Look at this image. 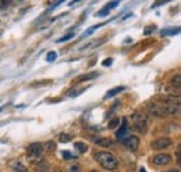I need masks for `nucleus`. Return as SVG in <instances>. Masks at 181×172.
Masks as SVG:
<instances>
[{"label":"nucleus","instance_id":"aec40b11","mask_svg":"<svg viewBox=\"0 0 181 172\" xmlns=\"http://www.w3.org/2000/svg\"><path fill=\"white\" fill-rule=\"evenodd\" d=\"M68 172H81V165L79 164H73L68 167Z\"/></svg>","mask_w":181,"mask_h":172},{"label":"nucleus","instance_id":"1a4fd4ad","mask_svg":"<svg viewBox=\"0 0 181 172\" xmlns=\"http://www.w3.org/2000/svg\"><path fill=\"white\" fill-rule=\"evenodd\" d=\"M93 142L98 144V146H100V147H110V146H113V140H112V139H109V138H98V139H95Z\"/></svg>","mask_w":181,"mask_h":172},{"label":"nucleus","instance_id":"f03ea898","mask_svg":"<svg viewBox=\"0 0 181 172\" xmlns=\"http://www.w3.org/2000/svg\"><path fill=\"white\" fill-rule=\"evenodd\" d=\"M131 118H132V129H134L135 132L141 133V135L146 133V130H148L146 114H145V112H141V111H135Z\"/></svg>","mask_w":181,"mask_h":172},{"label":"nucleus","instance_id":"bb28decb","mask_svg":"<svg viewBox=\"0 0 181 172\" xmlns=\"http://www.w3.org/2000/svg\"><path fill=\"white\" fill-rule=\"evenodd\" d=\"M139 172H146V171H145L144 167H141V168H139Z\"/></svg>","mask_w":181,"mask_h":172},{"label":"nucleus","instance_id":"c85d7f7f","mask_svg":"<svg viewBox=\"0 0 181 172\" xmlns=\"http://www.w3.org/2000/svg\"><path fill=\"white\" fill-rule=\"evenodd\" d=\"M52 172H61V171H59V170H53Z\"/></svg>","mask_w":181,"mask_h":172},{"label":"nucleus","instance_id":"cd10ccee","mask_svg":"<svg viewBox=\"0 0 181 172\" xmlns=\"http://www.w3.org/2000/svg\"><path fill=\"white\" fill-rule=\"evenodd\" d=\"M169 172H180L179 170H171V171H169Z\"/></svg>","mask_w":181,"mask_h":172},{"label":"nucleus","instance_id":"6ab92c4d","mask_svg":"<svg viewBox=\"0 0 181 172\" xmlns=\"http://www.w3.org/2000/svg\"><path fill=\"white\" fill-rule=\"evenodd\" d=\"M56 57H57V53H56V52H49V53H47L46 61H49V63H52V61H55V60H56Z\"/></svg>","mask_w":181,"mask_h":172},{"label":"nucleus","instance_id":"20e7f679","mask_svg":"<svg viewBox=\"0 0 181 172\" xmlns=\"http://www.w3.org/2000/svg\"><path fill=\"white\" fill-rule=\"evenodd\" d=\"M171 146V140L169 138H159L156 140H153L150 143V147L153 150H163V149H169Z\"/></svg>","mask_w":181,"mask_h":172},{"label":"nucleus","instance_id":"9b49d317","mask_svg":"<svg viewBox=\"0 0 181 172\" xmlns=\"http://www.w3.org/2000/svg\"><path fill=\"white\" fill-rule=\"evenodd\" d=\"M123 90H126V88H124V86H117V88H113V89H110V90H109L107 93L105 94V99H110V97L116 96V94L121 93V92H123Z\"/></svg>","mask_w":181,"mask_h":172},{"label":"nucleus","instance_id":"b1692460","mask_svg":"<svg viewBox=\"0 0 181 172\" xmlns=\"http://www.w3.org/2000/svg\"><path fill=\"white\" fill-rule=\"evenodd\" d=\"M117 6H118V2H112V3H109V4H106V6H105V8H107V10L110 11L112 8L117 7Z\"/></svg>","mask_w":181,"mask_h":172},{"label":"nucleus","instance_id":"9d476101","mask_svg":"<svg viewBox=\"0 0 181 172\" xmlns=\"http://www.w3.org/2000/svg\"><path fill=\"white\" fill-rule=\"evenodd\" d=\"M179 34H180V26L162 29V35H163V36H174V35H179Z\"/></svg>","mask_w":181,"mask_h":172},{"label":"nucleus","instance_id":"7ed1b4c3","mask_svg":"<svg viewBox=\"0 0 181 172\" xmlns=\"http://www.w3.org/2000/svg\"><path fill=\"white\" fill-rule=\"evenodd\" d=\"M42 151H43L42 143H31L26 149V157L31 162L36 164V162L42 161Z\"/></svg>","mask_w":181,"mask_h":172},{"label":"nucleus","instance_id":"a878e982","mask_svg":"<svg viewBox=\"0 0 181 172\" xmlns=\"http://www.w3.org/2000/svg\"><path fill=\"white\" fill-rule=\"evenodd\" d=\"M176 156H177V160L180 161V147H177V151H176Z\"/></svg>","mask_w":181,"mask_h":172},{"label":"nucleus","instance_id":"423d86ee","mask_svg":"<svg viewBox=\"0 0 181 172\" xmlns=\"http://www.w3.org/2000/svg\"><path fill=\"white\" fill-rule=\"evenodd\" d=\"M123 144L128 150L135 151L136 149H138V146H139V139L136 138V136H128L127 139H124V140H123Z\"/></svg>","mask_w":181,"mask_h":172},{"label":"nucleus","instance_id":"393cba45","mask_svg":"<svg viewBox=\"0 0 181 172\" xmlns=\"http://www.w3.org/2000/svg\"><path fill=\"white\" fill-rule=\"evenodd\" d=\"M112 63H113V60H112V58H107V60H105L102 64L105 65V67H107V65H112Z\"/></svg>","mask_w":181,"mask_h":172},{"label":"nucleus","instance_id":"6e6552de","mask_svg":"<svg viewBox=\"0 0 181 172\" xmlns=\"http://www.w3.org/2000/svg\"><path fill=\"white\" fill-rule=\"evenodd\" d=\"M99 76V72H88V74H84V75L78 76L77 78V82H85V81H92V79H96Z\"/></svg>","mask_w":181,"mask_h":172},{"label":"nucleus","instance_id":"5701e85b","mask_svg":"<svg viewBox=\"0 0 181 172\" xmlns=\"http://www.w3.org/2000/svg\"><path fill=\"white\" fill-rule=\"evenodd\" d=\"M14 172H26V168L24 167V165L18 164V165H16V167H14Z\"/></svg>","mask_w":181,"mask_h":172},{"label":"nucleus","instance_id":"c756f323","mask_svg":"<svg viewBox=\"0 0 181 172\" xmlns=\"http://www.w3.org/2000/svg\"><path fill=\"white\" fill-rule=\"evenodd\" d=\"M91 172H99V171H95V170H93V171H91Z\"/></svg>","mask_w":181,"mask_h":172},{"label":"nucleus","instance_id":"f3484780","mask_svg":"<svg viewBox=\"0 0 181 172\" xmlns=\"http://www.w3.org/2000/svg\"><path fill=\"white\" fill-rule=\"evenodd\" d=\"M59 139H60V142H63V143H67V142L71 140V135H68V133H61V135L59 136Z\"/></svg>","mask_w":181,"mask_h":172},{"label":"nucleus","instance_id":"f8f14e48","mask_svg":"<svg viewBox=\"0 0 181 172\" xmlns=\"http://www.w3.org/2000/svg\"><path fill=\"white\" fill-rule=\"evenodd\" d=\"M74 146H75V149L78 150L79 153H87L88 151V146H87V143H84V142H75Z\"/></svg>","mask_w":181,"mask_h":172},{"label":"nucleus","instance_id":"4468645a","mask_svg":"<svg viewBox=\"0 0 181 172\" xmlns=\"http://www.w3.org/2000/svg\"><path fill=\"white\" fill-rule=\"evenodd\" d=\"M120 118L118 117H116V118H113V120H110L109 121V128L110 129H114V128H117L118 125H120Z\"/></svg>","mask_w":181,"mask_h":172},{"label":"nucleus","instance_id":"ddd939ff","mask_svg":"<svg viewBox=\"0 0 181 172\" xmlns=\"http://www.w3.org/2000/svg\"><path fill=\"white\" fill-rule=\"evenodd\" d=\"M180 85H181V76L180 74H176V76H173V79H171V86L176 89H180Z\"/></svg>","mask_w":181,"mask_h":172},{"label":"nucleus","instance_id":"39448f33","mask_svg":"<svg viewBox=\"0 0 181 172\" xmlns=\"http://www.w3.org/2000/svg\"><path fill=\"white\" fill-rule=\"evenodd\" d=\"M120 122L121 124H120V128H118L117 133H116V138H117L120 142H123L124 139H126V136L128 135V120L124 117Z\"/></svg>","mask_w":181,"mask_h":172},{"label":"nucleus","instance_id":"4be33fe9","mask_svg":"<svg viewBox=\"0 0 181 172\" xmlns=\"http://www.w3.org/2000/svg\"><path fill=\"white\" fill-rule=\"evenodd\" d=\"M155 29H156V26H155V25L146 26V28H145V31H144V35H146V36H148V35H150L153 31H155Z\"/></svg>","mask_w":181,"mask_h":172},{"label":"nucleus","instance_id":"2eb2a0df","mask_svg":"<svg viewBox=\"0 0 181 172\" xmlns=\"http://www.w3.org/2000/svg\"><path fill=\"white\" fill-rule=\"evenodd\" d=\"M61 157H63L64 160H73V158H75V156H74L71 151H68V150L61 151Z\"/></svg>","mask_w":181,"mask_h":172},{"label":"nucleus","instance_id":"0eeeda50","mask_svg":"<svg viewBox=\"0 0 181 172\" xmlns=\"http://www.w3.org/2000/svg\"><path fill=\"white\" fill-rule=\"evenodd\" d=\"M171 162L170 154H158L153 157V164L155 165H167Z\"/></svg>","mask_w":181,"mask_h":172},{"label":"nucleus","instance_id":"f257e3e1","mask_svg":"<svg viewBox=\"0 0 181 172\" xmlns=\"http://www.w3.org/2000/svg\"><path fill=\"white\" fill-rule=\"evenodd\" d=\"M93 158L99 162L100 167L107 171H114L116 168H118V160L112 153H107V151H96L93 154Z\"/></svg>","mask_w":181,"mask_h":172},{"label":"nucleus","instance_id":"a211bd4d","mask_svg":"<svg viewBox=\"0 0 181 172\" xmlns=\"http://www.w3.org/2000/svg\"><path fill=\"white\" fill-rule=\"evenodd\" d=\"M102 25H105V22H102V24H98V25L92 26V28H89V29H88V31H87V32H85V34H84V36H89V35H91V34H92V32H93V31H95V29L100 28V26H102Z\"/></svg>","mask_w":181,"mask_h":172},{"label":"nucleus","instance_id":"412c9836","mask_svg":"<svg viewBox=\"0 0 181 172\" xmlns=\"http://www.w3.org/2000/svg\"><path fill=\"white\" fill-rule=\"evenodd\" d=\"M45 149L47 151H53L56 149V143H55V142H47V143L45 144Z\"/></svg>","mask_w":181,"mask_h":172},{"label":"nucleus","instance_id":"dca6fc26","mask_svg":"<svg viewBox=\"0 0 181 172\" xmlns=\"http://www.w3.org/2000/svg\"><path fill=\"white\" fill-rule=\"evenodd\" d=\"M73 38H74V34H73V32H70V34H67V35H64V36H61L60 39H57V43H61V42H67V40L73 39Z\"/></svg>","mask_w":181,"mask_h":172}]
</instances>
